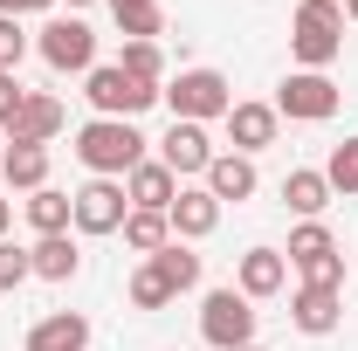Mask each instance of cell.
I'll list each match as a JSON object with an SVG mask.
<instances>
[{
  "mask_svg": "<svg viewBox=\"0 0 358 351\" xmlns=\"http://www.w3.org/2000/svg\"><path fill=\"white\" fill-rule=\"evenodd\" d=\"M76 159L90 166V179H124L145 159V131L131 117H90L76 131Z\"/></svg>",
  "mask_w": 358,
  "mask_h": 351,
  "instance_id": "6da1fadb",
  "label": "cell"
},
{
  "mask_svg": "<svg viewBox=\"0 0 358 351\" xmlns=\"http://www.w3.org/2000/svg\"><path fill=\"white\" fill-rule=\"evenodd\" d=\"M338 48H345V7L338 0H296V21H289L296 69H331Z\"/></svg>",
  "mask_w": 358,
  "mask_h": 351,
  "instance_id": "7a4b0ae2",
  "label": "cell"
},
{
  "mask_svg": "<svg viewBox=\"0 0 358 351\" xmlns=\"http://www.w3.org/2000/svg\"><path fill=\"white\" fill-rule=\"evenodd\" d=\"M282 262L303 275V289H338V296H345V255H338V234H331L324 220L289 227V248H282Z\"/></svg>",
  "mask_w": 358,
  "mask_h": 351,
  "instance_id": "3957f363",
  "label": "cell"
},
{
  "mask_svg": "<svg viewBox=\"0 0 358 351\" xmlns=\"http://www.w3.org/2000/svg\"><path fill=\"white\" fill-rule=\"evenodd\" d=\"M159 96L173 103L179 124H214V117H227V110H234V89H227L221 69H179Z\"/></svg>",
  "mask_w": 358,
  "mask_h": 351,
  "instance_id": "277c9868",
  "label": "cell"
},
{
  "mask_svg": "<svg viewBox=\"0 0 358 351\" xmlns=\"http://www.w3.org/2000/svg\"><path fill=\"white\" fill-rule=\"evenodd\" d=\"M338 103H345V89L324 69H289L275 89V117H289V124H324V117H338Z\"/></svg>",
  "mask_w": 358,
  "mask_h": 351,
  "instance_id": "5b68a950",
  "label": "cell"
},
{
  "mask_svg": "<svg viewBox=\"0 0 358 351\" xmlns=\"http://www.w3.org/2000/svg\"><path fill=\"white\" fill-rule=\"evenodd\" d=\"M200 338L214 351H241L255 345V303L227 282V289H207V303H200Z\"/></svg>",
  "mask_w": 358,
  "mask_h": 351,
  "instance_id": "8992f818",
  "label": "cell"
},
{
  "mask_svg": "<svg viewBox=\"0 0 358 351\" xmlns=\"http://www.w3.org/2000/svg\"><path fill=\"white\" fill-rule=\"evenodd\" d=\"M83 96H90L96 117H138V110L159 103V89H152V83H131L117 62H96V69L83 76Z\"/></svg>",
  "mask_w": 358,
  "mask_h": 351,
  "instance_id": "52a82bcc",
  "label": "cell"
},
{
  "mask_svg": "<svg viewBox=\"0 0 358 351\" xmlns=\"http://www.w3.org/2000/svg\"><path fill=\"white\" fill-rule=\"evenodd\" d=\"M35 48H42L48 69H62V76H90V69H96V35H90L76 14H69V21H48L42 35H35Z\"/></svg>",
  "mask_w": 358,
  "mask_h": 351,
  "instance_id": "ba28073f",
  "label": "cell"
},
{
  "mask_svg": "<svg viewBox=\"0 0 358 351\" xmlns=\"http://www.w3.org/2000/svg\"><path fill=\"white\" fill-rule=\"evenodd\" d=\"M69 200H76V234H117L124 214H131L124 179H90V186H76Z\"/></svg>",
  "mask_w": 358,
  "mask_h": 351,
  "instance_id": "9c48e42d",
  "label": "cell"
},
{
  "mask_svg": "<svg viewBox=\"0 0 358 351\" xmlns=\"http://www.w3.org/2000/svg\"><path fill=\"white\" fill-rule=\"evenodd\" d=\"M159 166L173 179H207V166H214V145H207V124H179L159 138Z\"/></svg>",
  "mask_w": 358,
  "mask_h": 351,
  "instance_id": "30bf717a",
  "label": "cell"
},
{
  "mask_svg": "<svg viewBox=\"0 0 358 351\" xmlns=\"http://www.w3.org/2000/svg\"><path fill=\"white\" fill-rule=\"evenodd\" d=\"M221 124H227V145H234L241 159H255V152H268V145H275V131H282L275 103H234V110H227Z\"/></svg>",
  "mask_w": 358,
  "mask_h": 351,
  "instance_id": "8fae6325",
  "label": "cell"
},
{
  "mask_svg": "<svg viewBox=\"0 0 358 351\" xmlns=\"http://www.w3.org/2000/svg\"><path fill=\"white\" fill-rule=\"evenodd\" d=\"M234 289H241L248 303L282 296V289H289V262H282V248H248V255L234 262Z\"/></svg>",
  "mask_w": 358,
  "mask_h": 351,
  "instance_id": "7c38bea8",
  "label": "cell"
},
{
  "mask_svg": "<svg viewBox=\"0 0 358 351\" xmlns=\"http://www.w3.org/2000/svg\"><path fill=\"white\" fill-rule=\"evenodd\" d=\"M166 220H173V241H207L221 227V200L207 186H179V200L166 207Z\"/></svg>",
  "mask_w": 358,
  "mask_h": 351,
  "instance_id": "4fadbf2b",
  "label": "cell"
},
{
  "mask_svg": "<svg viewBox=\"0 0 358 351\" xmlns=\"http://www.w3.org/2000/svg\"><path fill=\"white\" fill-rule=\"evenodd\" d=\"M62 96H48V89H28V103L14 110V124H7V145H48V138L62 131Z\"/></svg>",
  "mask_w": 358,
  "mask_h": 351,
  "instance_id": "5bb4252c",
  "label": "cell"
},
{
  "mask_svg": "<svg viewBox=\"0 0 358 351\" xmlns=\"http://www.w3.org/2000/svg\"><path fill=\"white\" fill-rule=\"evenodd\" d=\"M200 186H207L221 207H227V200L241 207V200H255L262 173H255V159H241V152H214V166H207V179H200Z\"/></svg>",
  "mask_w": 358,
  "mask_h": 351,
  "instance_id": "9a60e30c",
  "label": "cell"
},
{
  "mask_svg": "<svg viewBox=\"0 0 358 351\" xmlns=\"http://www.w3.org/2000/svg\"><path fill=\"white\" fill-rule=\"evenodd\" d=\"M289 324H296L303 338H331V331L345 324V296H338V289H296V296H289Z\"/></svg>",
  "mask_w": 358,
  "mask_h": 351,
  "instance_id": "2e32d148",
  "label": "cell"
},
{
  "mask_svg": "<svg viewBox=\"0 0 358 351\" xmlns=\"http://www.w3.org/2000/svg\"><path fill=\"white\" fill-rule=\"evenodd\" d=\"M124 200H131V207H145V214H166V207L179 200V179L166 173L159 159H138L131 173H124Z\"/></svg>",
  "mask_w": 358,
  "mask_h": 351,
  "instance_id": "e0dca14e",
  "label": "cell"
},
{
  "mask_svg": "<svg viewBox=\"0 0 358 351\" xmlns=\"http://www.w3.org/2000/svg\"><path fill=\"white\" fill-rule=\"evenodd\" d=\"M28 268H35L42 282H76V268H83V248H76L69 234H42V241L28 248Z\"/></svg>",
  "mask_w": 358,
  "mask_h": 351,
  "instance_id": "ac0fdd59",
  "label": "cell"
},
{
  "mask_svg": "<svg viewBox=\"0 0 358 351\" xmlns=\"http://www.w3.org/2000/svg\"><path fill=\"white\" fill-rule=\"evenodd\" d=\"M282 200H289V214L296 220H317L338 193H331V179H324V166H296V173L282 179Z\"/></svg>",
  "mask_w": 358,
  "mask_h": 351,
  "instance_id": "d6986e66",
  "label": "cell"
},
{
  "mask_svg": "<svg viewBox=\"0 0 358 351\" xmlns=\"http://www.w3.org/2000/svg\"><path fill=\"white\" fill-rule=\"evenodd\" d=\"M28 351H90V317H76V310L42 317V324L28 331Z\"/></svg>",
  "mask_w": 358,
  "mask_h": 351,
  "instance_id": "ffe728a7",
  "label": "cell"
},
{
  "mask_svg": "<svg viewBox=\"0 0 358 351\" xmlns=\"http://www.w3.org/2000/svg\"><path fill=\"white\" fill-rule=\"evenodd\" d=\"M0 179H7L14 193H42V186H48V145H7Z\"/></svg>",
  "mask_w": 358,
  "mask_h": 351,
  "instance_id": "44dd1931",
  "label": "cell"
},
{
  "mask_svg": "<svg viewBox=\"0 0 358 351\" xmlns=\"http://www.w3.org/2000/svg\"><path fill=\"white\" fill-rule=\"evenodd\" d=\"M21 207H28V227H35V241H42V234H69V227H76V200H69V193H55V186L28 193Z\"/></svg>",
  "mask_w": 358,
  "mask_h": 351,
  "instance_id": "7402d4cb",
  "label": "cell"
},
{
  "mask_svg": "<svg viewBox=\"0 0 358 351\" xmlns=\"http://www.w3.org/2000/svg\"><path fill=\"white\" fill-rule=\"evenodd\" d=\"M145 262L159 268L166 282H173V296H186V289H200V255L186 248V241H166L159 255H145Z\"/></svg>",
  "mask_w": 358,
  "mask_h": 351,
  "instance_id": "603a6c76",
  "label": "cell"
},
{
  "mask_svg": "<svg viewBox=\"0 0 358 351\" xmlns=\"http://www.w3.org/2000/svg\"><path fill=\"white\" fill-rule=\"evenodd\" d=\"M117 14V35L124 42H159L166 35V7L159 0H124V7H110Z\"/></svg>",
  "mask_w": 358,
  "mask_h": 351,
  "instance_id": "cb8c5ba5",
  "label": "cell"
},
{
  "mask_svg": "<svg viewBox=\"0 0 358 351\" xmlns=\"http://www.w3.org/2000/svg\"><path fill=\"white\" fill-rule=\"evenodd\" d=\"M117 234H124V248H138V255H159V248L173 241V220H166V214H145V207H131Z\"/></svg>",
  "mask_w": 358,
  "mask_h": 351,
  "instance_id": "d4e9b609",
  "label": "cell"
},
{
  "mask_svg": "<svg viewBox=\"0 0 358 351\" xmlns=\"http://www.w3.org/2000/svg\"><path fill=\"white\" fill-rule=\"evenodd\" d=\"M117 69H124L131 83H152V89H166V48H159V42H124Z\"/></svg>",
  "mask_w": 358,
  "mask_h": 351,
  "instance_id": "484cf974",
  "label": "cell"
},
{
  "mask_svg": "<svg viewBox=\"0 0 358 351\" xmlns=\"http://www.w3.org/2000/svg\"><path fill=\"white\" fill-rule=\"evenodd\" d=\"M131 303H138V310H166V303H173V282H166L152 262H138V268H131Z\"/></svg>",
  "mask_w": 358,
  "mask_h": 351,
  "instance_id": "4316f807",
  "label": "cell"
},
{
  "mask_svg": "<svg viewBox=\"0 0 358 351\" xmlns=\"http://www.w3.org/2000/svg\"><path fill=\"white\" fill-rule=\"evenodd\" d=\"M324 179H331V193H358V138L331 145V159H324Z\"/></svg>",
  "mask_w": 358,
  "mask_h": 351,
  "instance_id": "83f0119b",
  "label": "cell"
},
{
  "mask_svg": "<svg viewBox=\"0 0 358 351\" xmlns=\"http://www.w3.org/2000/svg\"><path fill=\"white\" fill-rule=\"evenodd\" d=\"M28 28H21V21H14V14H0V69H7V76H14V69H21V55H28Z\"/></svg>",
  "mask_w": 358,
  "mask_h": 351,
  "instance_id": "f1b7e54d",
  "label": "cell"
},
{
  "mask_svg": "<svg viewBox=\"0 0 358 351\" xmlns=\"http://www.w3.org/2000/svg\"><path fill=\"white\" fill-rule=\"evenodd\" d=\"M35 268H28V248H14V241H0V296H14L21 282H28Z\"/></svg>",
  "mask_w": 358,
  "mask_h": 351,
  "instance_id": "f546056e",
  "label": "cell"
},
{
  "mask_svg": "<svg viewBox=\"0 0 358 351\" xmlns=\"http://www.w3.org/2000/svg\"><path fill=\"white\" fill-rule=\"evenodd\" d=\"M21 103H28V89H21V76H7V69H0V131L14 124V110H21Z\"/></svg>",
  "mask_w": 358,
  "mask_h": 351,
  "instance_id": "4dcf8cb0",
  "label": "cell"
},
{
  "mask_svg": "<svg viewBox=\"0 0 358 351\" xmlns=\"http://www.w3.org/2000/svg\"><path fill=\"white\" fill-rule=\"evenodd\" d=\"M48 7H55V0H0V14H14V21H21V14H48Z\"/></svg>",
  "mask_w": 358,
  "mask_h": 351,
  "instance_id": "1f68e13d",
  "label": "cell"
},
{
  "mask_svg": "<svg viewBox=\"0 0 358 351\" xmlns=\"http://www.w3.org/2000/svg\"><path fill=\"white\" fill-rule=\"evenodd\" d=\"M7 220H14V207H7V200H0V241H7Z\"/></svg>",
  "mask_w": 358,
  "mask_h": 351,
  "instance_id": "d6a6232c",
  "label": "cell"
},
{
  "mask_svg": "<svg viewBox=\"0 0 358 351\" xmlns=\"http://www.w3.org/2000/svg\"><path fill=\"white\" fill-rule=\"evenodd\" d=\"M345 14H352V21H358V0H345Z\"/></svg>",
  "mask_w": 358,
  "mask_h": 351,
  "instance_id": "836d02e7",
  "label": "cell"
},
{
  "mask_svg": "<svg viewBox=\"0 0 358 351\" xmlns=\"http://www.w3.org/2000/svg\"><path fill=\"white\" fill-rule=\"evenodd\" d=\"M0 159H7V131H0Z\"/></svg>",
  "mask_w": 358,
  "mask_h": 351,
  "instance_id": "e575fe53",
  "label": "cell"
},
{
  "mask_svg": "<svg viewBox=\"0 0 358 351\" xmlns=\"http://www.w3.org/2000/svg\"><path fill=\"white\" fill-rule=\"evenodd\" d=\"M69 7H90V0H69Z\"/></svg>",
  "mask_w": 358,
  "mask_h": 351,
  "instance_id": "d590c367",
  "label": "cell"
},
{
  "mask_svg": "<svg viewBox=\"0 0 358 351\" xmlns=\"http://www.w3.org/2000/svg\"><path fill=\"white\" fill-rule=\"evenodd\" d=\"M241 351H262V345H241Z\"/></svg>",
  "mask_w": 358,
  "mask_h": 351,
  "instance_id": "8d00e7d4",
  "label": "cell"
},
{
  "mask_svg": "<svg viewBox=\"0 0 358 351\" xmlns=\"http://www.w3.org/2000/svg\"><path fill=\"white\" fill-rule=\"evenodd\" d=\"M110 7H124V0H110Z\"/></svg>",
  "mask_w": 358,
  "mask_h": 351,
  "instance_id": "74e56055",
  "label": "cell"
}]
</instances>
